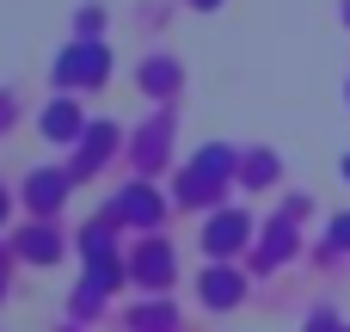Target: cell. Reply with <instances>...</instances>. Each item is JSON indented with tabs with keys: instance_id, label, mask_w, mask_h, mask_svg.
<instances>
[{
	"instance_id": "6da1fadb",
	"label": "cell",
	"mask_w": 350,
	"mask_h": 332,
	"mask_svg": "<svg viewBox=\"0 0 350 332\" xmlns=\"http://www.w3.org/2000/svg\"><path fill=\"white\" fill-rule=\"evenodd\" d=\"M234 290H240V283H234V277H209V302H228V296H234Z\"/></svg>"
}]
</instances>
